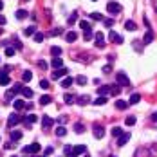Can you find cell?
Returning <instances> with one entry per match:
<instances>
[{
	"mask_svg": "<svg viewBox=\"0 0 157 157\" xmlns=\"http://www.w3.org/2000/svg\"><path fill=\"white\" fill-rule=\"evenodd\" d=\"M116 81H118L119 87H128L130 85V80H128V76L125 74V72H118V74H116Z\"/></svg>",
	"mask_w": 157,
	"mask_h": 157,
	"instance_id": "6da1fadb",
	"label": "cell"
},
{
	"mask_svg": "<svg viewBox=\"0 0 157 157\" xmlns=\"http://www.w3.org/2000/svg\"><path fill=\"white\" fill-rule=\"evenodd\" d=\"M121 9H123V7H121L118 2H108V4H107V11H108L112 16L119 15V13H121Z\"/></svg>",
	"mask_w": 157,
	"mask_h": 157,
	"instance_id": "7a4b0ae2",
	"label": "cell"
},
{
	"mask_svg": "<svg viewBox=\"0 0 157 157\" xmlns=\"http://www.w3.org/2000/svg\"><path fill=\"white\" fill-rule=\"evenodd\" d=\"M7 70H9V67H4L2 70H0V85H9V76H7Z\"/></svg>",
	"mask_w": 157,
	"mask_h": 157,
	"instance_id": "3957f363",
	"label": "cell"
},
{
	"mask_svg": "<svg viewBox=\"0 0 157 157\" xmlns=\"http://www.w3.org/2000/svg\"><path fill=\"white\" fill-rule=\"evenodd\" d=\"M67 72H69V70H67L65 67H61V69H56V70H54V72H52V74H51V78H52V80H60V78L67 76Z\"/></svg>",
	"mask_w": 157,
	"mask_h": 157,
	"instance_id": "277c9868",
	"label": "cell"
},
{
	"mask_svg": "<svg viewBox=\"0 0 157 157\" xmlns=\"http://www.w3.org/2000/svg\"><path fill=\"white\" fill-rule=\"evenodd\" d=\"M92 134H94V137H96V139H101L103 135H105V128L101 127V125H94Z\"/></svg>",
	"mask_w": 157,
	"mask_h": 157,
	"instance_id": "5b68a950",
	"label": "cell"
},
{
	"mask_svg": "<svg viewBox=\"0 0 157 157\" xmlns=\"http://www.w3.org/2000/svg\"><path fill=\"white\" fill-rule=\"evenodd\" d=\"M24 152L25 153H38L40 152V143H33L29 146H24Z\"/></svg>",
	"mask_w": 157,
	"mask_h": 157,
	"instance_id": "8992f818",
	"label": "cell"
},
{
	"mask_svg": "<svg viewBox=\"0 0 157 157\" xmlns=\"http://www.w3.org/2000/svg\"><path fill=\"white\" fill-rule=\"evenodd\" d=\"M128 141H130V132H123L118 137V146H125Z\"/></svg>",
	"mask_w": 157,
	"mask_h": 157,
	"instance_id": "52a82bcc",
	"label": "cell"
},
{
	"mask_svg": "<svg viewBox=\"0 0 157 157\" xmlns=\"http://www.w3.org/2000/svg\"><path fill=\"white\" fill-rule=\"evenodd\" d=\"M85 152H87L85 144H78V146H74V148H72V155H70V157H78V155L85 153Z\"/></svg>",
	"mask_w": 157,
	"mask_h": 157,
	"instance_id": "ba28073f",
	"label": "cell"
},
{
	"mask_svg": "<svg viewBox=\"0 0 157 157\" xmlns=\"http://www.w3.org/2000/svg\"><path fill=\"white\" fill-rule=\"evenodd\" d=\"M18 123H20V116H18V114H11V116H9V119H7V127L13 128L15 125H18Z\"/></svg>",
	"mask_w": 157,
	"mask_h": 157,
	"instance_id": "9c48e42d",
	"label": "cell"
},
{
	"mask_svg": "<svg viewBox=\"0 0 157 157\" xmlns=\"http://www.w3.org/2000/svg\"><path fill=\"white\" fill-rule=\"evenodd\" d=\"M94 38H96V42H94V44H96V47H105V34L103 33H96L94 34Z\"/></svg>",
	"mask_w": 157,
	"mask_h": 157,
	"instance_id": "30bf717a",
	"label": "cell"
},
{
	"mask_svg": "<svg viewBox=\"0 0 157 157\" xmlns=\"http://www.w3.org/2000/svg\"><path fill=\"white\" fill-rule=\"evenodd\" d=\"M108 38L114 42V44H123V38H121V34H118L116 31H110V33H108Z\"/></svg>",
	"mask_w": 157,
	"mask_h": 157,
	"instance_id": "8fae6325",
	"label": "cell"
},
{
	"mask_svg": "<svg viewBox=\"0 0 157 157\" xmlns=\"http://www.w3.org/2000/svg\"><path fill=\"white\" fill-rule=\"evenodd\" d=\"M52 125H54V119H52V118H49V116L42 118V127H44V128H51Z\"/></svg>",
	"mask_w": 157,
	"mask_h": 157,
	"instance_id": "7c38bea8",
	"label": "cell"
},
{
	"mask_svg": "<svg viewBox=\"0 0 157 157\" xmlns=\"http://www.w3.org/2000/svg\"><path fill=\"white\" fill-rule=\"evenodd\" d=\"M51 65L54 67V70H56V69H61V67H63V61H61L60 56H54V58H52V61H51Z\"/></svg>",
	"mask_w": 157,
	"mask_h": 157,
	"instance_id": "4fadbf2b",
	"label": "cell"
},
{
	"mask_svg": "<svg viewBox=\"0 0 157 157\" xmlns=\"http://www.w3.org/2000/svg\"><path fill=\"white\" fill-rule=\"evenodd\" d=\"M72 83H74V78H72V76H65L63 80H61V87H63V89H69Z\"/></svg>",
	"mask_w": 157,
	"mask_h": 157,
	"instance_id": "5bb4252c",
	"label": "cell"
},
{
	"mask_svg": "<svg viewBox=\"0 0 157 157\" xmlns=\"http://www.w3.org/2000/svg\"><path fill=\"white\" fill-rule=\"evenodd\" d=\"M36 119H38V118L34 116V114H29V116H27V118L24 119V123H25V127L29 128V127H31V125H33V123H36Z\"/></svg>",
	"mask_w": 157,
	"mask_h": 157,
	"instance_id": "9a60e30c",
	"label": "cell"
},
{
	"mask_svg": "<svg viewBox=\"0 0 157 157\" xmlns=\"http://www.w3.org/2000/svg\"><path fill=\"white\" fill-rule=\"evenodd\" d=\"M125 29L127 31H135L137 29V24H135L134 20H127V22H125Z\"/></svg>",
	"mask_w": 157,
	"mask_h": 157,
	"instance_id": "2e32d148",
	"label": "cell"
},
{
	"mask_svg": "<svg viewBox=\"0 0 157 157\" xmlns=\"http://www.w3.org/2000/svg\"><path fill=\"white\" fill-rule=\"evenodd\" d=\"M153 42V33L152 31H146V34L143 36V44H152Z\"/></svg>",
	"mask_w": 157,
	"mask_h": 157,
	"instance_id": "e0dca14e",
	"label": "cell"
},
{
	"mask_svg": "<svg viewBox=\"0 0 157 157\" xmlns=\"http://www.w3.org/2000/svg\"><path fill=\"white\" fill-rule=\"evenodd\" d=\"M24 34H25V36H34V34H36V27H34V25L25 27V29H24Z\"/></svg>",
	"mask_w": 157,
	"mask_h": 157,
	"instance_id": "ac0fdd59",
	"label": "cell"
},
{
	"mask_svg": "<svg viewBox=\"0 0 157 157\" xmlns=\"http://www.w3.org/2000/svg\"><path fill=\"white\" fill-rule=\"evenodd\" d=\"M108 92H110V87L108 85H101L98 89V96H105V94H108Z\"/></svg>",
	"mask_w": 157,
	"mask_h": 157,
	"instance_id": "d6986e66",
	"label": "cell"
},
{
	"mask_svg": "<svg viewBox=\"0 0 157 157\" xmlns=\"http://www.w3.org/2000/svg\"><path fill=\"white\" fill-rule=\"evenodd\" d=\"M13 105H15V108H16V110L25 108V101H24V99H15V103H13Z\"/></svg>",
	"mask_w": 157,
	"mask_h": 157,
	"instance_id": "ffe728a7",
	"label": "cell"
},
{
	"mask_svg": "<svg viewBox=\"0 0 157 157\" xmlns=\"http://www.w3.org/2000/svg\"><path fill=\"white\" fill-rule=\"evenodd\" d=\"M116 107H118L119 110H125V108L128 107V101H125V99H118V101H116Z\"/></svg>",
	"mask_w": 157,
	"mask_h": 157,
	"instance_id": "44dd1931",
	"label": "cell"
},
{
	"mask_svg": "<svg viewBox=\"0 0 157 157\" xmlns=\"http://www.w3.org/2000/svg\"><path fill=\"white\" fill-rule=\"evenodd\" d=\"M89 99H90L89 96H80V98L76 99V103H78V105H81V107H85V105L89 103Z\"/></svg>",
	"mask_w": 157,
	"mask_h": 157,
	"instance_id": "7402d4cb",
	"label": "cell"
},
{
	"mask_svg": "<svg viewBox=\"0 0 157 157\" xmlns=\"http://www.w3.org/2000/svg\"><path fill=\"white\" fill-rule=\"evenodd\" d=\"M51 101H52V98L49 96V94H44V96L40 98V105H49Z\"/></svg>",
	"mask_w": 157,
	"mask_h": 157,
	"instance_id": "603a6c76",
	"label": "cell"
},
{
	"mask_svg": "<svg viewBox=\"0 0 157 157\" xmlns=\"http://www.w3.org/2000/svg\"><path fill=\"white\" fill-rule=\"evenodd\" d=\"M63 99H65V103H67V105L76 103V96H72V94H65V96H63Z\"/></svg>",
	"mask_w": 157,
	"mask_h": 157,
	"instance_id": "cb8c5ba5",
	"label": "cell"
},
{
	"mask_svg": "<svg viewBox=\"0 0 157 157\" xmlns=\"http://www.w3.org/2000/svg\"><path fill=\"white\" fill-rule=\"evenodd\" d=\"M107 101H108V99L105 98V96H98V99H94L92 103L96 105V107H99V105H105V103H107Z\"/></svg>",
	"mask_w": 157,
	"mask_h": 157,
	"instance_id": "d4e9b609",
	"label": "cell"
},
{
	"mask_svg": "<svg viewBox=\"0 0 157 157\" xmlns=\"http://www.w3.org/2000/svg\"><path fill=\"white\" fill-rule=\"evenodd\" d=\"M56 135H58V137H65V135H67V128L65 127H58L56 128Z\"/></svg>",
	"mask_w": 157,
	"mask_h": 157,
	"instance_id": "484cf974",
	"label": "cell"
},
{
	"mask_svg": "<svg viewBox=\"0 0 157 157\" xmlns=\"http://www.w3.org/2000/svg\"><path fill=\"white\" fill-rule=\"evenodd\" d=\"M139 99H141V96H139V94H132V96H130V99H128V103H132V105H137V103H139Z\"/></svg>",
	"mask_w": 157,
	"mask_h": 157,
	"instance_id": "4316f807",
	"label": "cell"
},
{
	"mask_svg": "<svg viewBox=\"0 0 157 157\" xmlns=\"http://www.w3.org/2000/svg\"><path fill=\"white\" fill-rule=\"evenodd\" d=\"M20 139H22V132H18V130L11 132V141H20Z\"/></svg>",
	"mask_w": 157,
	"mask_h": 157,
	"instance_id": "83f0119b",
	"label": "cell"
},
{
	"mask_svg": "<svg viewBox=\"0 0 157 157\" xmlns=\"http://www.w3.org/2000/svg\"><path fill=\"white\" fill-rule=\"evenodd\" d=\"M65 38H67V42H74V40L78 38V34L74 33V31H69V33L65 34Z\"/></svg>",
	"mask_w": 157,
	"mask_h": 157,
	"instance_id": "f1b7e54d",
	"label": "cell"
},
{
	"mask_svg": "<svg viewBox=\"0 0 157 157\" xmlns=\"http://www.w3.org/2000/svg\"><path fill=\"white\" fill-rule=\"evenodd\" d=\"M22 80L29 83L31 80H33V72H31V70H25V72H24V74H22Z\"/></svg>",
	"mask_w": 157,
	"mask_h": 157,
	"instance_id": "f546056e",
	"label": "cell"
},
{
	"mask_svg": "<svg viewBox=\"0 0 157 157\" xmlns=\"http://www.w3.org/2000/svg\"><path fill=\"white\" fill-rule=\"evenodd\" d=\"M27 16V11H25V9H18V11H16V18L18 20H24Z\"/></svg>",
	"mask_w": 157,
	"mask_h": 157,
	"instance_id": "4dcf8cb0",
	"label": "cell"
},
{
	"mask_svg": "<svg viewBox=\"0 0 157 157\" xmlns=\"http://www.w3.org/2000/svg\"><path fill=\"white\" fill-rule=\"evenodd\" d=\"M22 96H24V98H33V90H31L29 87H24V90H22Z\"/></svg>",
	"mask_w": 157,
	"mask_h": 157,
	"instance_id": "1f68e13d",
	"label": "cell"
},
{
	"mask_svg": "<svg viewBox=\"0 0 157 157\" xmlns=\"http://www.w3.org/2000/svg\"><path fill=\"white\" fill-rule=\"evenodd\" d=\"M80 27H81L83 31H92L90 24H89V22H85V20H81V22H80Z\"/></svg>",
	"mask_w": 157,
	"mask_h": 157,
	"instance_id": "d6a6232c",
	"label": "cell"
},
{
	"mask_svg": "<svg viewBox=\"0 0 157 157\" xmlns=\"http://www.w3.org/2000/svg\"><path fill=\"white\" fill-rule=\"evenodd\" d=\"M83 130H85L83 123H76V125H74V132H76V134H83Z\"/></svg>",
	"mask_w": 157,
	"mask_h": 157,
	"instance_id": "836d02e7",
	"label": "cell"
},
{
	"mask_svg": "<svg viewBox=\"0 0 157 157\" xmlns=\"http://www.w3.org/2000/svg\"><path fill=\"white\" fill-rule=\"evenodd\" d=\"M121 134H123V130H121L119 127H114V128H112V137H119Z\"/></svg>",
	"mask_w": 157,
	"mask_h": 157,
	"instance_id": "e575fe53",
	"label": "cell"
},
{
	"mask_svg": "<svg viewBox=\"0 0 157 157\" xmlns=\"http://www.w3.org/2000/svg\"><path fill=\"white\" fill-rule=\"evenodd\" d=\"M119 92H121V87H119V85H114V87H110V94H112V96H118Z\"/></svg>",
	"mask_w": 157,
	"mask_h": 157,
	"instance_id": "d590c367",
	"label": "cell"
},
{
	"mask_svg": "<svg viewBox=\"0 0 157 157\" xmlns=\"http://www.w3.org/2000/svg\"><path fill=\"white\" fill-rule=\"evenodd\" d=\"M16 94H18V92H16L15 89H9V90L6 92V98H7V99H11V98H15V96H16Z\"/></svg>",
	"mask_w": 157,
	"mask_h": 157,
	"instance_id": "8d00e7d4",
	"label": "cell"
},
{
	"mask_svg": "<svg viewBox=\"0 0 157 157\" xmlns=\"http://www.w3.org/2000/svg\"><path fill=\"white\" fill-rule=\"evenodd\" d=\"M90 18H92V20H99V22H103V20H105L101 13H90Z\"/></svg>",
	"mask_w": 157,
	"mask_h": 157,
	"instance_id": "74e56055",
	"label": "cell"
},
{
	"mask_svg": "<svg viewBox=\"0 0 157 157\" xmlns=\"http://www.w3.org/2000/svg\"><path fill=\"white\" fill-rule=\"evenodd\" d=\"M74 81L78 83V85H87V78H85V76H78Z\"/></svg>",
	"mask_w": 157,
	"mask_h": 157,
	"instance_id": "f35d334b",
	"label": "cell"
},
{
	"mask_svg": "<svg viewBox=\"0 0 157 157\" xmlns=\"http://www.w3.org/2000/svg\"><path fill=\"white\" fill-rule=\"evenodd\" d=\"M63 155H65V157H70V155H72V148H70L69 144L63 146Z\"/></svg>",
	"mask_w": 157,
	"mask_h": 157,
	"instance_id": "ab89813d",
	"label": "cell"
},
{
	"mask_svg": "<svg viewBox=\"0 0 157 157\" xmlns=\"http://www.w3.org/2000/svg\"><path fill=\"white\" fill-rule=\"evenodd\" d=\"M125 123H127V127H132V125H135V118L134 116H128L127 119H125Z\"/></svg>",
	"mask_w": 157,
	"mask_h": 157,
	"instance_id": "60d3db41",
	"label": "cell"
},
{
	"mask_svg": "<svg viewBox=\"0 0 157 157\" xmlns=\"http://www.w3.org/2000/svg\"><path fill=\"white\" fill-rule=\"evenodd\" d=\"M51 85H49V81L47 80H40V89H44V90H47Z\"/></svg>",
	"mask_w": 157,
	"mask_h": 157,
	"instance_id": "b9f144b4",
	"label": "cell"
},
{
	"mask_svg": "<svg viewBox=\"0 0 157 157\" xmlns=\"http://www.w3.org/2000/svg\"><path fill=\"white\" fill-rule=\"evenodd\" d=\"M51 52H52V54H54V56H60V54H61V49L54 45V47H51Z\"/></svg>",
	"mask_w": 157,
	"mask_h": 157,
	"instance_id": "7bdbcfd3",
	"label": "cell"
},
{
	"mask_svg": "<svg viewBox=\"0 0 157 157\" xmlns=\"http://www.w3.org/2000/svg\"><path fill=\"white\" fill-rule=\"evenodd\" d=\"M103 24L107 25V27H112V25H114V18H105V20H103Z\"/></svg>",
	"mask_w": 157,
	"mask_h": 157,
	"instance_id": "ee69618b",
	"label": "cell"
},
{
	"mask_svg": "<svg viewBox=\"0 0 157 157\" xmlns=\"http://www.w3.org/2000/svg\"><path fill=\"white\" fill-rule=\"evenodd\" d=\"M15 52H16L15 47H7L6 49V56H15Z\"/></svg>",
	"mask_w": 157,
	"mask_h": 157,
	"instance_id": "f6af8a7d",
	"label": "cell"
},
{
	"mask_svg": "<svg viewBox=\"0 0 157 157\" xmlns=\"http://www.w3.org/2000/svg\"><path fill=\"white\" fill-rule=\"evenodd\" d=\"M76 20H78V15H76V13H72V15L69 16V24H74Z\"/></svg>",
	"mask_w": 157,
	"mask_h": 157,
	"instance_id": "bcb514c9",
	"label": "cell"
},
{
	"mask_svg": "<svg viewBox=\"0 0 157 157\" xmlns=\"http://www.w3.org/2000/svg\"><path fill=\"white\" fill-rule=\"evenodd\" d=\"M83 38H85V40H90V38H92V31H83Z\"/></svg>",
	"mask_w": 157,
	"mask_h": 157,
	"instance_id": "7dc6e473",
	"label": "cell"
},
{
	"mask_svg": "<svg viewBox=\"0 0 157 157\" xmlns=\"http://www.w3.org/2000/svg\"><path fill=\"white\" fill-rule=\"evenodd\" d=\"M61 33H63V31H61L60 27H58V29H52V31H51V34H52V36H58V34H61Z\"/></svg>",
	"mask_w": 157,
	"mask_h": 157,
	"instance_id": "c3c4849f",
	"label": "cell"
},
{
	"mask_svg": "<svg viewBox=\"0 0 157 157\" xmlns=\"http://www.w3.org/2000/svg\"><path fill=\"white\" fill-rule=\"evenodd\" d=\"M42 40H44V34H42V33H36V34H34V42H42Z\"/></svg>",
	"mask_w": 157,
	"mask_h": 157,
	"instance_id": "681fc988",
	"label": "cell"
},
{
	"mask_svg": "<svg viewBox=\"0 0 157 157\" xmlns=\"http://www.w3.org/2000/svg\"><path fill=\"white\" fill-rule=\"evenodd\" d=\"M38 65H40L42 69H47V61H44V60H40V61H38Z\"/></svg>",
	"mask_w": 157,
	"mask_h": 157,
	"instance_id": "f907efd6",
	"label": "cell"
},
{
	"mask_svg": "<svg viewBox=\"0 0 157 157\" xmlns=\"http://www.w3.org/2000/svg\"><path fill=\"white\" fill-rule=\"evenodd\" d=\"M110 70H112V67H110V65H105V67H103V72H105V74H108Z\"/></svg>",
	"mask_w": 157,
	"mask_h": 157,
	"instance_id": "816d5d0a",
	"label": "cell"
},
{
	"mask_svg": "<svg viewBox=\"0 0 157 157\" xmlns=\"http://www.w3.org/2000/svg\"><path fill=\"white\" fill-rule=\"evenodd\" d=\"M15 45H16V49H22V42H20V40H15Z\"/></svg>",
	"mask_w": 157,
	"mask_h": 157,
	"instance_id": "f5cc1de1",
	"label": "cell"
},
{
	"mask_svg": "<svg viewBox=\"0 0 157 157\" xmlns=\"http://www.w3.org/2000/svg\"><path fill=\"white\" fill-rule=\"evenodd\" d=\"M52 153V148H51V146H49V148H45V152H44V155H51Z\"/></svg>",
	"mask_w": 157,
	"mask_h": 157,
	"instance_id": "db71d44e",
	"label": "cell"
},
{
	"mask_svg": "<svg viewBox=\"0 0 157 157\" xmlns=\"http://www.w3.org/2000/svg\"><path fill=\"white\" fill-rule=\"evenodd\" d=\"M4 24H6V16L0 15V25H4Z\"/></svg>",
	"mask_w": 157,
	"mask_h": 157,
	"instance_id": "11a10c76",
	"label": "cell"
},
{
	"mask_svg": "<svg viewBox=\"0 0 157 157\" xmlns=\"http://www.w3.org/2000/svg\"><path fill=\"white\" fill-rule=\"evenodd\" d=\"M152 121H157V112H155V114H152Z\"/></svg>",
	"mask_w": 157,
	"mask_h": 157,
	"instance_id": "9f6ffc18",
	"label": "cell"
},
{
	"mask_svg": "<svg viewBox=\"0 0 157 157\" xmlns=\"http://www.w3.org/2000/svg\"><path fill=\"white\" fill-rule=\"evenodd\" d=\"M2 9H4V2H2V0H0V11H2Z\"/></svg>",
	"mask_w": 157,
	"mask_h": 157,
	"instance_id": "6f0895ef",
	"label": "cell"
},
{
	"mask_svg": "<svg viewBox=\"0 0 157 157\" xmlns=\"http://www.w3.org/2000/svg\"><path fill=\"white\" fill-rule=\"evenodd\" d=\"M153 6H155V9H157V0H153Z\"/></svg>",
	"mask_w": 157,
	"mask_h": 157,
	"instance_id": "680465c9",
	"label": "cell"
},
{
	"mask_svg": "<svg viewBox=\"0 0 157 157\" xmlns=\"http://www.w3.org/2000/svg\"><path fill=\"white\" fill-rule=\"evenodd\" d=\"M0 34H2V27H0Z\"/></svg>",
	"mask_w": 157,
	"mask_h": 157,
	"instance_id": "91938a15",
	"label": "cell"
},
{
	"mask_svg": "<svg viewBox=\"0 0 157 157\" xmlns=\"http://www.w3.org/2000/svg\"><path fill=\"white\" fill-rule=\"evenodd\" d=\"M92 2H96V0H92Z\"/></svg>",
	"mask_w": 157,
	"mask_h": 157,
	"instance_id": "94428289",
	"label": "cell"
},
{
	"mask_svg": "<svg viewBox=\"0 0 157 157\" xmlns=\"http://www.w3.org/2000/svg\"><path fill=\"white\" fill-rule=\"evenodd\" d=\"M13 157H15V155H13Z\"/></svg>",
	"mask_w": 157,
	"mask_h": 157,
	"instance_id": "6125c7cd",
	"label": "cell"
},
{
	"mask_svg": "<svg viewBox=\"0 0 157 157\" xmlns=\"http://www.w3.org/2000/svg\"><path fill=\"white\" fill-rule=\"evenodd\" d=\"M85 157H87V155H85Z\"/></svg>",
	"mask_w": 157,
	"mask_h": 157,
	"instance_id": "be15d7a7",
	"label": "cell"
}]
</instances>
